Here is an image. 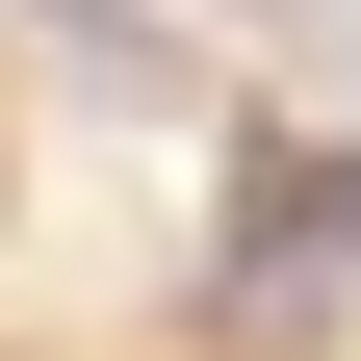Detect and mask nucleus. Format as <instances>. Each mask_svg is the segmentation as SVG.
Wrapping results in <instances>:
<instances>
[{
	"label": "nucleus",
	"instance_id": "nucleus-2",
	"mask_svg": "<svg viewBox=\"0 0 361 361\" xmlns=\"http://www.w3.org/2000/svg\"><path fill=\"white\" fill-rule=\"evenodd\" d=\"M26 26H52V78H78V104H155V78H180V26H155V0H26Z\"/></svg>",
	"mask_w": 361,
	"mask_h": 361
},
{
	"label": "nucleus",
	"instance_id": "nucleus-1",
	"mask_svg": "<svg viewBox=\"0 0 361 361\" xmlns=\"http://www.w3.org/2000/svg\"><path fill=\"white\" fill-rule=\"evenodd\" d=\"M258 284H361V155H258Z\"/></svg>",
	"mask_w": 361,
	"mask_h": 361
}]
</instances>
